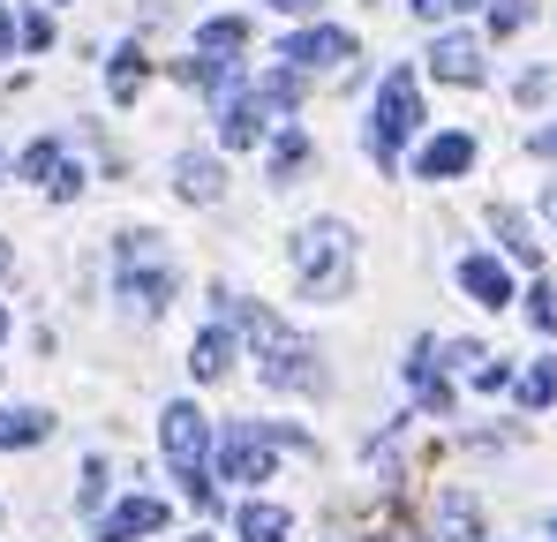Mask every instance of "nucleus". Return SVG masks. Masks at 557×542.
Listing matches in <instances>:
<instances>
[{
    "mask_svg": "<svg viewBox=\"0 0 557 542\" xmlns=\"http://www.w3.org/2000/svg\"><path fill=\"white\" fill-rule=\"evenodd\" d=\"M219 317H226V324H242V340L257 347L264 384H278V392H324L317 347H309V340H294L272 309H257V301H242V294H219Z\"/></svg>",
    "mask_w": 557,
    "mask_h": 542,
    "instance_id": "obj_1",
    "label": "nucleus"
},
{
    "mask_svg": "<svg viewBox=\"0 0 557 542\" xmlns=\"http://www.w3.org/2000/svg\"><path fill=\"white\" fill-rule=\"evenodd\" d=\"M159 445H166L174 475H182L188 505H196V513H211V505H219V490L203 482V459H211V422H203V407H196V399H174V407L159 415Z\"/></svg>",
    "mask_w": 557,
    "mask_h": 542,
    "instance_id": "obj_2",
    "label": "nucleus"
},
{
    "mask_svg": "<svg viewBox=\"0 0 557 542\" xmlns=\"http://www.w3.org/2000/svg\"><path fill=\"white\" fill-rule=\"evenodd\" d=\"M113 286H121V301H128L136 317H159V309L174 301V264H166L159 234H121V249H113Z\"/></svg>",
    "mask_w": 557,
    "mask_h": 542,
    "instance_id": "obj_3",
    "label": "nucleus"
},
{
    "mask_svg": "<svg viewBox=\"0 0 557 542\" xmlns=\"http://www.w3.org/2000/svg\"><path fill=\"white\" fill-rule=\"evenodd\" d=\"M294 271H301V286L309 294H347V279H355V234L339 226V219H317V226H301L294 234Z\"/></svg>",
    "mask_w": 557,
    "mask_h": 542,
    "instance_id": "obj_4",
    "label": "nucleus"
},
{
    "mask_svg": "<svg viewBox=\"0 0 557 542\" xmlns=\"http://www.w3.org/2000/svg\"><path fill=\"white\" fill-rule=\"evenodd\" d=\"M422 128V98H414V69H392L384 84H376V106H370V128H362V151H370L376 167H392L399 159V144Z\"/></svg>",
    "mask_w": 557,
    "mask_h": 542,
    "instance_id": "obj_5",
    "label": "nucleus"
},
{
    "mask_svg": "<svg viewBox=\"0 0 557 542\" xmlns=\"http://www.w3.org/2000/svg\"><path fill=\"white\" fill-rule=\"evenodd\" d=\"M272 452H278V438L264 422H226V438H219V475H226V482H272Z\"/></svg>",
    "mask_w": 557,
    "mask_h": 542,
    "instance_id": "obj_6",
    "label": "nucleus"
},
{
    "mask_svg": "<svg viewBox=\"0 0 557 542\" xmlns=\"http://www.w3.org/2000/svg\"><path fill=\"white\" fill-rule=\"evenodd\" d=\"M339 61H355V38L339 23H317V30H294L286 38V69L294 76H317V69H339Z\"/></svg>",
    "mask_w": 557,
    "mask_h": 542,
    "instance_id": "obj_7",
    "label": "nucleus"
},
{
    "mask_svg": "<svg viewBox=\"0 0 557 542\" xmlns=\"http://www.w3.org/2000/svg\"><path fill=\"white\" fill-rule=\"evenodd\" d=\"M23 181H38L46 196H61V204H69V196L84 188V167H76V159H69L53 136H38V144L23 151Z\"/></svg>",
    "mask_w": 557,
    "mask_h": 542,
    "instance_id": "obj_8",
    "label": "nucleus"
},
{
    "mask_svg": "<svg viewBox=\"0 0 557 542\" xmlns=\"http://www.w3.org/2000/svg\"><path fill=\"white\" fill-rule=\"evenodd\" d=\"M159 528H166V505L159 497H128V505H113L98 520V542H136V535H159Z\"/></svg>",
    "mask_w": 557,
    "mask_h": 542,
    "instance_id": "obj_9",
    "label": "nucleus"
},
{
    "mask_svg": "<svg viewBox=\"0 0 557 542\" xmlns=\"http://www.w3.org/2000/svg\"><path fill=\"white\" fill-rule=\"evenodd\" d=\"M430 69H437V84H482V38H437L430 46Z\"/></svg>",
    "mask_w": 557,
    "mask_h": 542,
    "instance_id": "obj_10",
    "label": "nucleus"
},
{
    "mask_svg": "<svg viewBox=\"0 0 557 542\" xmlns=\"http://www.w3.org/2000/svg\"><path fill=\"white\" fill-rule=\"evenodd\" d=\"M474 167V136H430L422 144V159H414V174L422 181H453Z\"/></svg>",
    "mask_w": 557,
    "mask_h": 542,
    "instance_id": "obj_11",
    "label": "nucleus"
},
{
    "mask_svg": "<svg viewBox=\"0 0 557 542\" xmlns=\"http://www.w3.org/2000/svg\"><path fill=\"white\" fill-rule=\"evenodd\" d=\"M407 377H414V399H422L430 415H453V384H445V369H437V340H422V347H414Z\"/></svg>",
    "mask_w": 557,
    "mask_h": 542,
    "instance_id": "obj_12",
    "label": "nucleus"
},
{
    "mask_svg": "<svg viewBox=\"0 0 557 542\" xmlns=\"http://www.w3.org/2000/svg\"><path fill=\"white\" fill-rule=\"evenodd\" d=\"M460 286L482 301V309H505V301H512V271L497 264V257H467V264H460Z\"/></svg>",
    "mask_w": 557,
    "mask_h": 542,
    "instance_id": "obj_13",
    "label": "nucleus"
},
{
    "mask_svg": "<svg viewBox=\"0 0 557 542\" xmlns=\"http://www.w3.org/2000/svg\"><path fill=\"white\" fill-rule=\"evenodd\" d=\"M174 188H182L188 204H219L226 174H219V159H196V151H182V159H174Z\"/></svg>",
    "mask_w": 557,
    "mask_h": 542,
    "instance_id": "obj_14",
    "label": "nucleus"
},
{
    "mask_svg": "<svg viewBox=\"0 0 557 542\" xmlns=\"http://www.w3.org/2000/svg\"><path fill=\"white\" fill-rule=\"evenodd\" d=\"M234 528H242V542H294V520H286L278 505H264V497H249V505L234 513Z\"/></svg>",
    "mask_w": 557,
    "mask_h": 542,
    "instance_id": "obj_15",
    "label": "nucleus"
},
{
    "mask_svg": "<svg viewBox=\"0 0 557 542\" xmlns=\"http://www.w3.org/2000/svg\"><path fill=\"white\" fill-rule=\"evenodd\" d=\"M188 369H196L203 384H219V377L234 369V332H226V324H211V332H203V340L188 347Z\"/></svg>",
    "mask_w": 557,
    "mask_h": 542,
    "instance_id": "obj_16",
    "label": "nucleus"
},
{
    "mask_svg": "<svg viewBox=\"0 0 557 542\" xmlns=\"http://www.w3.org/2000/svg\"><path fill=\"white\" fill-rule=\"evenodd\" d=\"M46 438H53V415H46V407H8V415H0V452L46 445Z\"/></svg>",
    "mask_w": 557,
    "mask_h": 542,
    "instance_id": "obj_17",
    "label": "nucleus"
},
{
    "mask_svg": "<svg viewBox=\"0 0 557 542\" xmlns=\"http://www.w3.org/2000/svg\"><path fill=\"white\" fill-rule=\"evenodd\" d=\"M242 46H249V23H242V15H211V23L196 30V53H226V61H234Z\"/></svg>",
    "mask_w": 557,
    "mask_h": 542,
    "instance_id": "obj_18",
    "label": "nucleus"
},
{
    "mask_svg": "<svg viewBox=\"0 0 557 542\" xmlns=\"http://www.w3.org/2000/svg\"><path fill=\"white\" fill-rule=\"evenodd\" d=\"M144 76H151V61H144L136 46H121V53H113V69H106V90H113V98L128 106V98L144 90Z\"/></svg>",
    "mask_w": 557,
    "mask_h": 542,
    "instance_id": "obj_19",
    "label": "nucleus"
},
{
    "mask_svg": "<svg viewBox=\"0 0 557 542\" xmlns=\"http://www.w3.org/2000/svg\"><path fill=\"white\" fill-rule=\"evenodd\" d=\"M497 234H505V249H512L520 264H543V242L528 234V219H520V211H497Z\"/></svg>",
    "mask_w": 557,
    "mask_h": 542,
    "instance_id": "obj_20",
    "label": "nucleus"
},
{
    "mask_svg": "<svg viewBox=\"0 0 557 542\" xmlns=\"http://www.w3.org/2000/svg\"><path fill=\"white\" fill-rule=\"evenodd\" d=\"M301 167H309V136H301V128H286V136L272 144V181H294Z\"/></svg>",
    "mask_w": 557,
    "mask_h": 542,
    "instance_id": "obj_21",
    "label": "nucleus"
},
{
    "mask_svg": "<svg viewBox=\"0 0 557 542\" xmlns=\"http://www.w3.org/2000/svg\"><path fill=\"white\" fill-rule=\"evenodd\" d=\"M437 528H445V542H474L482 535V520H474L467 497H445V505H437Z\"/></svg>",
    "mask_w": 557,
    "mask_h": 542,
    "instance_id": "obj_22",
    "label": "nucleus"
},
{
    "mask_svg": "<svg viewBox=\"0 0 557 542\" xmlns=\"http://www.w3.org/2000/svg\"><path fill=\"white\" fill-rule=\"evenodd\" d=\"M550 399H557V361H535L520 377V407H550Z\"/></svg>",
    "mask_w": 557,
    "mask_h": 542,
    "instance_id": "obj_23",
    "label": "nucleus"
},
{
    "mask_svg": "<svg viewBox=\"0 0 557 542\" xmlns=\"http://www.w3.org/2000/svg\"><path fill=\"white\" fill-rule=\"evenodd\" d=\"M15 38H23L30 53H46V46H53V15H46V8H30V15L15 23Z\"/></svg>",
    "mask_w": 557,
    "mask_h": 542,
    "instance_id": "obj_24",
    "label": "nucleus"
},
{
    "mask_svg": "<svg viewBox=\"0 0 557 542\" xmlns=\"http://www.w3.org/2000/svg\"><path fill=\"white\" fill-rule=\"evenodd\" d=\"M528 324H535V332H557V286H535V294H528Z\"/></svg>",
    "mask_w": 557,
    "mask_h": 542,
    "instance_id": "obj_25",
    "label": "nucleus"
},
{
    "mask_svg": "<svg viewBox=\"0 0 557 542\" xmlns=\"http://www.w3.org/2000/svg\"><path fill=\"white\" fill-rule=\"evenodd\" d=\"M98 497H106V459H91V467H84V490H76V505L91 513Z\"/></svg>",
    "mask_w": 557,
    "mask_h": 542,
    "instance_id": "obj_26",
    "label": "nucleus"
},
{
    "mask_svg": "<svg viewBox=\"0 0 557 542\" xmlns=\"http://www.w3.org/2000/svg\"><path fill=\"white\" fill-rule=\"evenodd\" d=\"M505 384H512L505 361H482V369H474V392H505Z\"/></svg>",
    "mask_w": 557,
    "mask_h": 542,
    "instance_id": "obj_27",
    "label": "nucleus"
},
{
    "mask_svg": "<svg viewBox=\"0 0 557 542\" xmlns=\"http://www.w3.org/2000/svg\"><path fill=\"white\" fill-rule=\"evenodd\" d=\"M528 15H535V0H505V8H497V38H505V30H520Z\"/></svg>",
    "mask_w": 557,
    "mask_h": 542,
    "instance_id": "obj_28",
    "label": "nucleus"
},
{
    "mask_svg": "<svg viewBox=\"0 0 557 542\" xmlns=\"http://www.w3.org/2000/svg\"><path fill=\"white\" fill-rule=\"evenodd\" d=\"M370 542H414V528L407 520H384V528H370Z\"/></svg>",
    "mask_w": 557,
    "mask_h": 542,
    "instance_id": "obj_29",
    "label": "nucleus"
},
{
    "mask_svg": "<svg viewBox=\"0 0 557 542\" xmlns=\"http://www.w3.org/2000/svg\"><path fill=\"white\" fill-rule=\"evenodd\" d=\"M414 15H430V23H437V15H453V0H414Z\"/></svg>",
    "mask_w": 557,
    "mask_h": 542,
    "instance_id": "obj_30",
    "label": "nucleus"
},
{
    "mask_svg": "<svg viewBox=\"0 0 557 542\" xmlns=\"http://www.w3.org/2000/svg\"><path fill=\"white\" fill-rule=\"evenodd\" d=\"M8 38H15V23H8V8H0V53H8Z\"/></svg>",
    "mask_w": 557,
    "mask_h": 542,
    "instance_id": "obj_31",
    "label": "nucleus"
},
{
    "mask_svg": "<svg viewBox=\"0 0 557 542\" xmlns=\"http://www.w3.org/2000/svg\"><path fill=\"white\" fill-rule=\"evenodd\" d=\"M272 8H309V0H272Z\"/></svg>",
    "mask_w": 557,
    "mask_h": 542,
    "instance_id": "obj_32",
    "label": "nucleus"
},
{
    "mask_svg": "<svg viewBox=\"0 0 557 542\" xmlns=\"http://www.w3.org/2000/svg\"><path fill=\"white\" fill-rule=\"evenodd\" d=\"M0 340H8V309H0Z\"/></svg>",
    "mask_w": 557,
    "mask_h": 542,
    "instance_id": "obj_33",
    "label": "nucleus"
},
{
    "mask_svg": "<svg viewBox=\"0 0 557 542\" xmlns=\"http://www.w3.org/2000/svg\"><path fill=\"white\" fill-rule=\"evenodd\" d=\"M550 211H557V181H550Z\"/></svg>",
    "mask_w": 557,
    "mask_h": 542,
    "instance_id": "obj_34",
    "label": "nucleus"
},
{
    "mask_svg": "<svg viewBox=\"0 0 557 542\" xmlns=\"http://www.w3.org/2000/svg\"><path fill=\"white\" fill-rule=\"evenodd\" d=\"M0 271H8V249H0Z\"/></svg>",
    "mask_w": 557,
    "mask_h": 542,
    "instance_id": "obj_35",
    "label": "nucleus"
},
{
    "mask_svg": "<svg viewBox=\"0 0 557 542\" xmlns=\"http://www.w3.org/2000/svg\"><path fill=\"white\" fill-rule=\"evenodd\" d=\"M453 8H467V0H453Z\"/></svg>",
    "mask_w": 557,
    "mask_h": 542,
    "instance_id": "obj_36",
    "label": "nucleus"
},
{
    "mask_svg": "<svg viewBox=\"0 0 557 542\" xmlns=\"http://www.w3.org/2000/svg\"><path fill=\"white\" fill-rule=\"evenodd\" d=\"M188 542H203V535H188Z\"/></svg>",
    "mask_w": 557,
    "mask_h": 542,
    "instance_id": "obj_37",
    "label": "nucleus"
}]
</instances>
